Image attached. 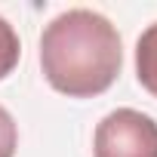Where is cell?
I'll return each mask as SVG.
<instances>
[{"instance_id": "cell-1", "label": "cell", "mask_w": 157, "mask_h": 157, "mask_svg": "<svg viewBox=\"0 0 157 157\" xmlns=\"http://www.w3.org/2000/svg\"><path fill=\"white\" fill-rule=\"evenodd\" d=\"M123 68V43L114 22L96 10L59 13L40 34V71L68 99H93L111 90Z\"/></svg>"}, {"instance_id": "cell-2", "label": "cell", "mask_w": 157, "mask_h": 157, "mask_svg": "<svg viewBox=\"0 0 157 157\" xmlns=\"http://www.w3.org/2000/svg\"><path fill=\"white\" fill-rule=\"evenodd\" d=\"M93 157H157V120L136 108L108 111L96 123Z\"/></svg>"}, {"instance_id": "cell-3", "label": "cell", "mask_w": 157, "mask_h": 157, "mask_svg": "<svg viewBox=\"0 0 157 157\" xmlns=\"http://www.w3.org/2000/svg\"><path fill=\"white\" fill-rule=\"evenodd\" d=\"M136 77L157 99V22H151L136 40Z\"/></svg>"}, {"instance_id": "cell-4", "label": "cell", "mask_w": 157, "mask_h": 157, "mask_svg": "<svg viewBox=\"0 0 157 157\" xmlns=\"http://www.w3.org/2000/svg\"><path fill=\"white\" fill-rule=\"evenodd\" d=\"M19 59H22V40H19L16 28L0 16V80H6L16 71Z\"/></svg>"}, {"instance_id": "cell-5", "label": "cell", "mask_w": 157, "mask_h": 157, "mask_svg": "<svg viewBox=\"0 0 157 157\" xmlns=\"http://www.w3.org/2000/svg\"><path fill=\"white\" fill-rule=\"evenodd\" d=\"M16 148H19V123L0 105V157H16Z\"/></svg>"}]
</instances>
